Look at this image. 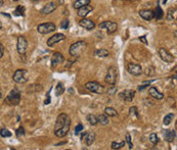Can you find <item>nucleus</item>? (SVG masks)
<instances>
[{
  "mask_svg": "<svg viewBox=\"0 0 177 150\" xmlns=\"http://www.w3.org/2000/svg\"><path fill=\"white\" fill-rule=\"evenodd\" d=\"M57 2H58V4L59 5H61V4L65 3V0H57Z\"/></svg>",
  "mask_w": 177,
  "mask_h": 150,
  "instance_id": "nucleus-46",
  "label": "nucleus"
},
{
  "mask_svg": "<svg viewBox=\"0 0 177 150\" xmlns=\"http://www.w3.org/2000/svg\"><path fill=\"white\" fill-rule=\"evenodd\" d=\"M149 95L157 100H162L164 98V94L159 92L156 87H149Z\"/></svg>",
  "mask_w": 177,
  "mask_h": 150,
  "instance_id": "nucleus-18",
  "label": "nucleus"
},
{
  "mask_svg": "<svg viewBox=\"0 0 177 150\" xmlns=\"http://www.w3.org/2000/svg\"><path fill=\"white\" fill-rule=\"evenodd\" d=\"M69 23H70L69 19H65L63 21H61V29H65V30H67V29L69 28Z\"/></svg>",
  "mask_w": 177,
  "mask_h": 150,
  "instance_id": "nucleus-38",
  "label": "nucleus"
},
{
  "mask_svg": "<svg viewBox=\"0 0 177 150\" xmlns=\"http://www.w3.org/2000/svg\"><path fill=\"white\" fill-rule=\"evenodd\" d=\"M0 135H1V137H3V138H6V137H10L12 134H11V132L8 131V130L1 129L0 130Z\"/></svg>",
  "mask_w": 177,
  "mask_h": 150,
  "instance_id": "nucleus-35",
  "label": "nucleus"
},
{
  "mask_svg": "<svg viewBox=\"0 0 177 150\" xmlns=\"http://www.w3.org/2000/svg\"><path fill=\"white\" fill-rule=\"evenodd\" d=\"M66 143H67V142H66V141H65V142H61V143H58V144H56V146L63 145V144H66Z\"/></svg>",
  "mask_w": 177,
  "mask_h": 150,
  "instance_id": "nucleus-47",
  "label": "nucleus"
},
{
  "mask_svg": "<svg viewBox=\"0 0 177 150\" xmlns=\"http://www.w3.org/2000/svg\"><path fill=\"white\" fill-rule=\"evenodd\" d=\"M151 83H153V81H145V82L141 83V84H140L139 86L137 87L138 91H143L145 89H147V88H149V86L151 84Z\"/></svg>",
  "mask_w": 177,
  "mask_h": 150,
  "instance_id": "nucleus-32",
  "label": "nucleus"
},
{
  "mask_svg": "<svg viewBox=\"0 0 177 150\" xmlns=\"http://www.w3.org/2000/svg\"><path fill=\"white\" fill-rule=\"evenodd\" d=\"M127 70L132 76H139L142 73V68L137 64H129L127 66Z\"/></svg>",
  "mask_w": 177,
  "mask_h": 150,
  "instance_id": "nucleus-13",
  "label": "nucleus"
},
{
  "mask_svg": "<svg viewBox=\"0 0 177 150\" xmlns=\"http://www.w3.org/2000/svg\"><path fill=\"white\" fill-rule=\"evenodd\" d=\"M139 15L145 21H151L154 19V11L149 9H142L139 11Z\"/></svg>",
  "mask_w": 177,
  "mask_h": 150,
  "instance_id": "nucleus-19",
  "label": "nucleus"
},
{
  "mask_svg": "<svg viewBox=\"0 0 177 150\" xmlns=\"http://www.w3.org/2000/svg\"><path fill=\"white\" fill-rule=\"evenodd\" d=\"M94 55L97 57H107L109 55V52L107 51V49H103V48H101V49H97L95 52H94Z\"/></svg>",
  "mask_w": 177,
  "mask_h": 150,
  "instance_id": "nucleus-23",
  "label": "nucleus"
},
{
  "mask_svg": "<svg viewBox=\"0 0 177 150\" xmlns=\"http://www.w3.org/2000/svg\"><path fill=\"white\" fill-rule=\"evenodd\" d=\"M25 130H24V128L23 127H20L19 129L16 130V136L18 137H21V136H24L25 135Z\"/></svg>",
  "mask_w": 177,
  "mask_h": 150,
  "instance_id": "nucleus-40",
  "label": "nucleus"
},
{
  "mask_svg": "<svg viewBox=\"0 0 177 150\" xmlns=\"http://www.w3.org/2000/svg\"><path fill=\"white\" fill-rule=\"evenodd\" d=\"M0 29H1V23H0Z\"/></svg>",
  "mask_w": 177,
  "mask_h": 150,
  "instance_id": "nucleus-52",
  "label": "nucleus"
},
{
  "mask_svg": "<svg viewBox=\"0 0 177 150\" xmlns=\"http://www.w3.org/2000/svg\"><path fill=\"white\" fill-rule=\"evenodd\" d=\"M97 121H98V123H99L100 125H103V126H107L109 122V117L105 115H99L97 117Z\"/></svg>",
  "mask_w": 177,
  "mask_h": 150,
  "instance_id": "nucleus-26",
  "label": "nucleus"
},
{
  "mask_svg": "<svg viewBox=\"0 0 177 150\" xmlns=\"http://www.w3.org/2000/svg\"><path fill=\"white\" fill-rule=\"evenodd\" d=\"M139 40H141L145 44H147V41L145 40V36H142V37H139Z\"/></svg>",
  "mask_w": 177,
  "mask_h": 150,
  "instance_id": "nucleus-44",
  "label": "nucleus"
},
{
  "mask_svg": "<svg viewBox=\"0 0 177 150\" xmlns=\"http://www.w3.org/2000/svg\"><path fill=\"white\" fill-rule=\"evenodd\" d=\"M25 11H26L25 7H24L23 5H19V6H16V8L14 9V14L16 15V17H24V15H25Z\"/></svg>",
  "mask_w": 177,
  "mask_h": 150,
  "instance_id": "nucleus-24",
  "label": "nucleus"
},
{
  "mask_svg": "<svg viewBox=\"0 0 177 150\" xmlns=\"http://www.w3.org/2000/svg\"><path fill=\"white\" fill-rule=\"evenodd\" d=\"M3 53H4V47H3V45L0 43V58L3 56Z\"/></svg>",
  "mask_w": 177,
  "mask_h": 150,
  "instance_id": "nucleus-42",
  "label": "nucleus"
},
{
  "mask_svg": "<svg viewBox=\"0 0 177 150\" xmlns=\"http://www.w3.org/2000/svg\"><path fill=\"white\" fill-rule=\"evenodd\" d=\"M85 88L87 90H89L90 92H93V93H96V94H103L105 89L101 84H99L97 82H94V81L86 83L85 84Z\"/></svg>",
  "mask_w": 177,
  "mask_h": 150,
  "instance_id": "nucleus-5",
  "label": "nucleus"
},
{
  "mask_svg": "<svg viewBox=\"0 0 177 150\" xmlns=\"http://www.w3.org/2000/svg\"><path fill=\"white\" fill-rule=\"evenodd\" d=\"M56 7H57V4H56L55 2H52V1H50V2L47 3V4L45 5V6L41 9V13L43 14V15L50 14L51 12H53L54 10L56 9Z\"/></svg>",
  "mask_w": 177,
  "mask_h": 150,
  "instance_id": "nucleus-15",
  "label": "nucleus"
},
{
  "mask_svg": "<svg viewBox=\"0 0 177 150\" xmlns=\"http://www.w3.org/2000/svg\"><path fill=\"white\" fill-rule=\"evenodd\" d=\"M2 97V92H1V90H0V98Z\"/></svg>",
  "mask_w": 177,
  "mask_h": 150,
  "instance_id": "nucleus-48",
  "label": "nucleus"
},
{
  "mask_svg": "<svg viewBox=\"0 0 177 150\" xmlns=\"http://www.w3.org/2000/svg\"><path fill=\"white\" fill-rule=\"evenodd\" d=\"M159 55H160L162 60L167 62V64H172V62H174V60H175V57L173 56L172 54L168 51V50H166L165 48H163V47L159 49Z\"/></svg>",
  "mask_w": 177,
  "mask_h": 150,
  "instance_id": "nucleus-9",
  "label": "nucleus"
},
{
  "mask_svg": "<svg viewBox=\"0 0 177 150\" xmlns=\"http://www.w3.org/2000/svg\"><path fill=\"white\" fill-rule=\"evenodd\" d=\"M175 19H176V9L175 8H170V9L168 10L167 13V21H172Z\"/></svg>",
  "mask_w": 177,
  "mask_h": 150,
  "instance_id": "nucleus-27",
  "label": "nucleus"
},
{
  "mask_svg": "<svg viewBox=\"0 0 177 150\" xmlns=\"http://www.w3.org/2000/svg\"><path fill=\"white\" fill-rule=\"evenodd\" d=\"M12 1H18V0H12Z\"/></svg>",
  "mask_w": 177,
  "mask_h": 150,
  "instance_id": "nucleus-53",
  "label": "nucleus"
},
{
  "mask_svg": "<svg viewBox=\"0 0 177 150\" xmlns=\"http://www.w3.org/2000/svg\"><path fill=\"white\" fill-rule=\"evenodd\" d=\"M134 95H135V91L134 90H129V89L124 90L123 92H121L119 94L120 98L122 100L126 101V102H131L133 100V98H134Z\"/></svg>",
  "mask_w": 177,
  "mask_h": 150,
  "instance_id": "nucleus-11",
  "label": "nucleus"
},
{
  "mask_svg": "<svg viewBox=\"0 0 177 150\" xmlns=\"http://www.w3.org/2000/svg\"><path fill=\"white\" fill-rule=\"evenodd\" d=\"M88 4H90V0H76L74 2V8L75 9H78L80 7Z\"/></svg>",
  "mask_w": 177,
  "mask_h": 150,
  "instance_id": "nucleus-22",
  "label": "nucleus"
},
{
  "mask_svg": "<svg viewBox=\"0 0 177 150\" xmlns=\"http://www.w3.org/2000/svg\"><path fill=\"white\" fill-rule=\"evenodd\" d=\"M129 113H130V115H135L136 119H139V115H138L137 107H136V106H132V107H130V109H129Z\"/></svg>",
  "mask_w": 177,
  "mask_h": 150,
  "instance_id": "nucleus-36",
  "label": "nucleus"
},
{
  "mask_svg": "<svg viewBox=\"0 0 177 150\" xmlns=\"http://www.w3.org/2000/svg\"><path fill=\"white\" fill-rule=\"evenodd\" d=\"M20 101H21V92L16 89V88H14L9 92V94L7 95L4 102L10 106H16L20 103Z\"/></svg>",
  "mask_w": 177,
  "mask_h": 150,
  "instance_id": "nucleus-3",
  "label": "nucleus"
},
{
  "mask_svg": "<svg viewBox=\"0 0 177 150\" xmlns=\"http://www.w3.org/2000/svg\"><path fill=\"white\" fill-rule=\"evenodd\" d=\"M56 29L55 25L53 23H40L39 26L37 27V31L40 34H49L50 32H54Z\"/></svg>",
  "mask_w": 177,
  "mask_h": 150,
  "instance_id": "nucleus-6",
  "label": "nucleus"
},
{
  "mask_svg": "<svg viewBox=\"0 0 177 150\" xmlns=\"http://www.w3.org/2000/svg\"><path fill=\"white\" fill-rule=\"evenodd\" d=\"M83 129H84V127H83V125H82V124L77 125V127L75 128V135H78L80 132L83 131Z\"/></svg>",
  "mask_w": 177,
  "mask_h": 150,
  "instance_id": "nucleus-39",
  "label": "nucleus"
},
{
  "mask_svg": "<svg viewBox=\"0 0 177 150\" xmlns=\"http://www.w3.org/2000/svg\"><path fill=\"white\" fill-rule=\"evenodd\" d=\"M86 135H87V133H83V134H82V135H81V141H82V142H83V141H84V139H85Z\"/></svg>",
  "mask_w": 177,
  "mask_h": 150,
  "instance_id": "nucleus-45",
  "label": "nucleus"
},
{
  "mask_svg": "<svg viewBox=\"0 0 177 150\" xmlns=\"http://www.w3.org/2000/svg\"><path fill=\"white\" fill-rule=\"evenodd\" d=\"M117 78H118V70L115 66H111L109 68L107 72V76L105 78V81L107 84L109 85H115L117 82Z\"/></svg>",
  "mask_w": 177,
  "mask_h": 150,
  "instance_id": "nucleus-4",
  "label": "nucleus"
},
{
  "mask_svg": "<svg viewBox=\"0 0 177 150\" xmlns=\"http://www.w3.org/2000/svg\"><path fill=\"white\" fill-rule=\"evenodd\" d=\"M28 48V41L24 36H20L18 38V43H16V49L21 55H25Z\"/></svg>",
  "mask_w": 177,
  "mask_h": 150,
  "instance_id": "nucleus-7",
  "label": "nucleus"
},
{
  "mask_svg": "<svg viewBox=\"0 0 177 150\" xmlns=\"http://www.w3.org/2000/svg\"><path fill=\"white\" fill-rule=\"evenodd\" d=\"M65 92V87H64L63 83H58L57 85H56V91H55V94L57 95V96H59V95H61V94Z\"/></svg>",
  "mask_w": 177,
  "mask_h": 150,
  "instance_id": "nucleus-33",
  "label": "nucleus"
},
{
  "mask_svg": "<svg viewBox=\"0 0 177 150\" xmlns=\"http://www.w3.org/2000/svg\"><path fill=\"white\" fill-rule=\"evenodd\" d=\"M149 141H151V142L154 144V145L158 144L159 143V137H158V135H157L156 133H151V135H149Z\"/></svg>",
  "mask_w": 177,
  "mask_h": 150,
  "instance_id": "nucleus-34",
  "label": "nucleus"
},
{
  "mask_svg": "<svg viewBox=\"0 0 177 150\" xmlns=\"http://www.w3.org/2000/svg\"><path fill=\"white\" fill-rule=\"evenodd\" d=\"M65 39H66V36L64 35V34H61V33L54 34L53 36H51V37L47 40V45H48L49 47H52L53 45H55L56 43L61 42V41L65 40Z\"/></svg>",
  "mask_w": 177,
  "mask_h": 150,
  "instance_id": "nucleus-12",
  "label": "nucleus"
},
{
  "mask_svg": "<svg viewBox=\"0 0 177 150\" xmlns=\"http://www.w3.org/2000/svg\"><path fill=\"white\" fill-rule=\"evenodd\" d=\"M79 25H80V27H82L83 29H86V30H88V31L93 30V29L95 28L94 21H92L91 19H85V17H83V19L79 21Z\"/></svg>",
  "mask_w": 177,
  "mask_h": 150,
  "instance_id": "nucleus-16",
  "label": "nucleus"
},
{
  "mask_svg": "<svg viewBox=\"0 0 177 150\" xmlns=\"http://www.w3.org/2000/svg\"><path fill=\"white\" fill-rule=\"evenodd\" d=\"M26 74L27 70H16L14 72V76H12V79L16 83L18 84H24V83L27 82V78H26Z\"/></svg>",
  "mask_w": 177,
  "mask_h": 150,
  "instance_id": "nucleus-8",
  "label": "nucleus"
},
{
  "mask_svg": "<svg viewBox=\"0 0 177 150\" xmlns=\"http://www.w3.org/2000/svg\"><path fill=\"white\" fill-rule=\"evenodd\" d=\"M2 2H3V1H2V0H0V5H1V4H2Z\"/></svg>",
  "mask_w": 177,
  "mask_h": 150,
  "instance_id": "nucleus-51",
  "label": "nucleus"
},
{
  "mask_svg": "<svg viewBox=\"0 0 177 150\" xmlns=\"http://www.w3.org/2000/svg\"><path fill=\"white\" fill-rule=\"evenodd\" d=\"M94 140H95V134L93 132H91V133H87L86 137L84 139V142H85V144L87 146H90L93 144Z\"/></svg>",
  "mask_w": 177,
  "mask_h": 150,
  "instance_id": "nucleus-21",
  "label": "nucleus"
},
{
  "mask_svg": "<svg viewBox=\"0 0 177 150\" xmlns=\"http://www.w3.org/2000/svg\"><path fill=\"white\" fill-rule=\"evenodd\" d=\"M48 103H50V97H49V91L47 92V94H46V100L44 101V104H48Z\"/></svg>",
  "mask_w": 177,
  "mask_h": 150,
  "instance_id": "nucleus-43",
  "label": "nucleus"
},
{
  "mask_svg": "<svg viewBox=\"0 0 177 150\" xmlns=\"http://www.w3.org/2000/svg\"><path fill=\"white\" fill-rule=\"evenodd\" d=\"M164 136H165V140L169 143L173 142L176 137V132L175 130H166L165 133H164Z\"/></svg>",
  "mask_w": 177,
  "mask_h": 150,
  "instance_id": "nucleus-20",
  "label": "nucleus"
},
{
  "mask_svg": "<svg viewBox=\"0 0 177 150\" xmlns=\"http://www.w3.org/2000/svg\"><path fill=\"white\" fill-rule=\"evenodd\" d=\"M64 60H65V58H64L63 54L59 53V52H54L51 56V66L55 68V66L63 64Z\"/></svg>",
  "mask_w": 177,
  "mask_h": 150,
  "instance_id": "nucleus-14",
  "label": "nucleus"
},
{
  "mask_svg": "<svg viewBox=\"0 0 177 150\" xmlns=\"http://www.w3.org/2000/svg\"><path fill=\"white\" fill-rule=\"evenodd\" d=\"M125 1H136V0H125Z\"/></svg>",
  "mask_w": 177,
  "mask_h": 150,
  "instance_id": "nucleus-49",
  "label": "nucleus"
},
{
  "mask_svg": "<svg viewBox=\"0 0 177 150\" xmlns=\"http://www.w3.org/2000/svg\"><path fill=\"white\" fill-rule=\"evenodd\" d=\"M99 29H101V30H107V33L112 34L117 31L118 25H117L116 23H114V21H103V23H101L99 25Z\"/></svg>",
  "mask_w": 177,
  "mask_h": 150,
  "instance_id": "nucleus-10",
  "label": "nucleus"
},
{
  "mask_svg": "<svg viewBox=\"0 0 177 150\" xmlns=\"http://www.w3.org/2000/svg\"><path fill=\"white\" fill-rule=\"evenodd\" d=\"M105 115L107 117H116L118 115V111L113 107H107L105 109Z\"/></svg>",
  "mask_w": 177,
  "mask_h": 150,
  "instance_id": "nucleus-28",
  "label": "nucleus"
},
{
  "mask_svg": "<svg viewBox=\"0 0 177 150\" xmlns=\"http://www.w3.org/2000/svg\"><path fill=\"white\" fill-rule=\"evenodd\" d=\"M87 119V122L89 123V124L91 125V126H96V125L98 124V121H97V117L94 115H92V113H90V115H88L86 117Z\"/></svg>",
  "mask_w": 177,
  "mask_h": 150,
  "instance_id": "nucleus-25",
  "label": "nucleus"
},
{
  "mask_svg": "<svg viewBox=\"0 0 177 150\" xmlns=\"http://www.w3.org/2000/svg\"><path fill=\"white\" fill-rule=\"evenodd\" d=\"M173 119H174V113H168V115H166L165 117H164L163 124L165 125V126L170 125L171 122L173 121Z\"/></svg>",
  "mask_w": 177,
  "mask_h": 150,
  "instance_id": "nucleus-30",
  "label": "nucleus"
},
{
  "mask_svg": "<svg viewBox=\"0 0 177 150\" xmlns=\"http://www.w3.org/2000/svg\"><path fill=\"white\" fill-rule=\"evenodd\" d=\"M116 92H117L116 87H112L111 89L107 90V94H109V95H114V94H116Z\"/></svg>",
  "mask_w": 177,
  "mask_h": 150,
  "instance_id": "nucleus-41",
  "label": "nucleus"
},
{
  "mask_svg": "<svg viewBox=\"0 0 177 150\" xmlns=\"http://www.w3.org/2000/svg\"><path fill=\"white\" fill-rule=\"evenodd\" d=\"M31 1H34V2H36V1H39V0H31Z\"/></svg>",
  "mask_w": 177,
  "mask_h": 150,
  "instance_id": "nucleus-50",
  "label": "nucleus"
},
{
  "mask_svg": "<svg viewBox=\"0 0 177 150\" xmlns=\"http://www.w3.org/2000/svg\"><path fill=\"white\" fill-rule=\"evenodd\" d=\"M163 15H164L163 10H162V8L160 7V5H158L154 12V17H156L157 19H161L162 17H163Z\"/></svg>",
  "mask_w": 177,
  "mask_h": 150,
  "instance_id": "nucleus-29",
  "label": "nucleus"
},
{
  "mask_svg": "<svg viewBox=\"0 0 177 150\" xmlns=\"http://www.w3.org/2000/svg\"><path fill=\"white\" fill-rule=\"evenodd\" d=\"M92 9H93V7L91 6L90 4L88 5H84V6L80 7V8H78L77 9V15L80 17H85L87 15V14L89 13L90 11H92Z\"/></svg>",
  "mask_w": 177,
  "mask_h": 150,
  "instance_id": "nucleus-17",
  "label": "nucleus"
},
{
  "mask_svg": "<svg viewBox=\"0 0 177 150\" xmlns=\"http://www.w3.org/2000/svg\"><path fill=\"white\" fill-rule=\"evenodd\" d=\"M126 142L128 143V145H129V149H132V148H133V143H132V141H131V136H130V134H126Z\"/></svg>",
  "mask_w": 177,
  "mask_h": 150,
  "instance_id": "nucleus-37",
  "label": "nucleus"
},
{
  "mask_svg": "<svg viewBox=\"0 0 177 150\" xmlns=\"http://www.w3.org/2000/svg\"><path fill=\"white\" fill-rule=\"evenodd\" d=\"M71 128V119L67 113H61L56 119L54 134L58 138H63L69 133Z\"/></svg>",
  "mask_w": 177,
  "mask_h": 150,
  "instance_id": "nucleus-1",
  "label": "nucleus"
},
{
  "mask_svg": "<svg viewBox=\"0 0 177 150\" xmlns=\"http://www.w3.org/2000/svg\"><path fill=\"white\" fill-rule=\"evenodd\" d=\"M125 141H120V142H112V145H111V147H112V149H121L123 146H125Z\"/></svg>",
  "mask_w": 177,
  "mask_h": 150,
  "instance_id": "nucleus-31",
  "label": "nucleus"
},
{
  "mask_svg": "<svg viewBox=\"0 0 177 150\" xmlns=\"http://www.w3.org/2000/svg\"><path fill=\"white\" fill-rule=\"evenodd\" d=\"M86 47L87 43L85 41H77V42L73 43L70 46V49H69L70 55L74 57H79L82 54V52L86 49Z\"/></svg>",
  "mask_w": 177,
  "mask_h": 150,
  "instance_id": "nucleus-2",
  "label": "nucleus"
}]
</instances>
